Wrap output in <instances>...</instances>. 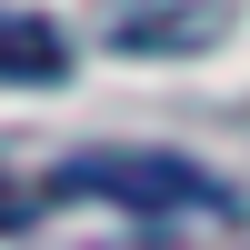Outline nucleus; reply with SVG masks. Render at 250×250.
Returning a JSON list of instances; mask_svg holds the SVG:
<instances>
[{"label": "nucleus", "mask_w": 250, "mask_h": 250, "mask_svg": "<svg viewBox=\"0 0 250 250\" xmlns=\"http://www.w3.org/2000/svg\"><path fill=\"white\" fill-rule=\"evenodd\" d=\"M230 30V10H210V0H190V10H120V50L130 60H150V50H200V40H220Z\"/></svg>", "instance_id": "nucleus-2"}, {"label": "nucleus", "mask_w": 250, "mask_h": 250, "mask_svg": "<svg viewBox=\"0 0 250 250\" xmlns=\"http://www.w3.org/2000/svg\"><path fill=\"white\" fill-rule=\"evenodd\" d=\"M30 190H40V200L140 210V220H170V210H190V220H230V210H240L210 170H190V160H170V150H80V160H60V170H40Z\"/></svg>", "instance_id": "nucleus-1"}, {"label": "nucleus", "mask_w": 250, "mask_h": 250, "mask_svg": "<svg viewBox=\"0 0 250 250\" xmlns=\"http://www.w3.org/2000/svg\"><path fill=\"white\" fill-rule=\"evenodd\" d=\"M0 70H10L20 90H40V80H60V30H50L40 10H20V20H10V60H0Z\"/></svg>", "instance_id": "nucleus-3"}]
</instances>
